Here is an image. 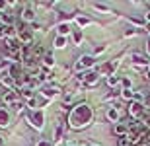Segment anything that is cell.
I'll list each match as a JSON object with an SVG mask.
<instances>
[{"instance_id":"cb8c5ba5","label":"cell","mask_w":150,"mask_h":146,"mask_svg":"<svg viewBox=\"0 0 150 146\" xmlns=\"http://www.w3.org/2000/svg\"><path fill=\"white\" fill-rule=\"evenodd\" d=\"M146 22H150V12H146Z\"/></svg>"},{"instance_id":"6da1fadb","label":"cell","mask_w":150,"mask_h":146,"mask_svg":"<svg viewBox=\"0 0 150 146\" xmlns=\"http://www.w3.org/2000/svg\"><path fill=\"white\" fill-rule=\"evenodd\" d=\"M90 121H92V109H90L88 105H84V103L76 105L72 111H70V115H68V125H70L72 129H82Z\"/></svg>"},{"instance_id":"4316f807","label":"cell","mask_w":150,"mask_h":146,"mask_svg":"<svg viewBox=\"0 0 150 146\" xmlns=\"http://www.w3.org/2000/svg\"><path fill=\"white\" fill-rule=\"evenodd\" d=\"M94 146H98V144H94Z\"/></svg>"},{"instance_id":"d4e9b609","label":"cell","mask_w":150,"mask_h":146,"mask_svg":"<svg viewBox=\"0 0 150 146\" xmlns=\"http://www.w3.org/2000/svg\"><path fill=\"white\" fill-rule=\"evenodd\" d=\"M0 146H4V138L2 136H0Z\"/></svg>"},{"instance_id":"4fadbf2b","label":"cell","mask_w":150,"mask_h":146,"mask_svg":"<svg viewBox=\"0 0 150 146\" xmlns=\"http://www.w3.org/2000/svg\"><path fill=\"white\" fill-rule=\"evenodd\" d=\"M62 130H64V125L59 123V125H57V130H55V142H59L62 138Z\"/></svg>"},{"instance_id":"30bf717a","label":"cell","mask_w":150,"mask_h":146,"mask_svg":"<svg viewBox=\"0 0 150 146\" xmlns=\"http://www.w3.org/2000/svg\"><path fill=\"white\" fill-rule=\"evenodd\" d=\"M107 119H109V121H113V123H115V121H119V109L111 107V109L107 111Z\"/></svg>"},{"instance_id":"277c9868","label":"cell","mask_w":150,"mask_h":146,"mask_svg":"<svg viewBox=\"0 0 150 146\" xmlns=\"http://www.w3.org/2000/svg\"><path fill=\"white\" fill-rule=\"evenodd\" d=\"M144 111L146 109L139 101H131V103H129V115H131V117H144Z\"/></svg>"},{"instance_id":"7402d4cb","label":"cell","mask_w":150,"mask_h":146,"mask_svg":"<svg viewBox=\"0 0 150 146\" xmlns=\"http://www.w3.org/2000/svg\"><path fill=\"white\" fill-rule=\"evenodd\" d=\"M37 146H53V144H51V142H47V140H41Z\"/></svg>"},{"instance_id":"2e32d148","label":"cell","mask_w":150,"mask_h":146,"mask_svg":"<svg viewBox=\"0 0 150 146\" xmlns=\"http://www.w3.org/2000/svg\"><path fill=\"white\" fill-rule=\"evenodd\" d=\"M74 20H76V23L80 25V28H84V25H88L90 20L88 18H84V16H74Z\"/></svg>"},{"instance_id":"44dd1931","label":"cell","mask_w":150,"mask_h":146,"mask_svg":"<svg viewBox=\"0 0 150 146\" xmlns=\"http://www.w3.org/2000/svg\"><path fill=\"white\" fill-rule=\"evenodd\" d=\"M94 8L96 10H101V12H107V6H103V4H94Z\"/></svg>"},{"instance_id":"484cf974","label":"cell","mask_w":150,"mask_h":146,"mask_svg":"<svg viewBox=\"0 0 150 146\" xmlns=\"http://www.w3.org/2000/svg\"><path fill=\"white\" fill-rule=\"evenodd\" d=\"M67 146H74V144H67Z\"/></svg>"},{"instance_id":"7c38bea8","label":"cell","mask_w":150,"mask_h":146,"mask_svg":"<svg viewBox=\"0 0 150 146\" xmlns=\"http://www.w3.org/2000/svg\"><path fill=\"white\" fill-rule=\"evenodd\" d=\"M68 33H70V25H68V23H61V25H59V35H61V37H67Z\"/></svg>"},{"instance_id":"ac0fdd59","label":"cell","mask_w":150,"mask_h":146,"mask_svg":"<svg viewBox=\"0 0 150 146\" xmlns=\"http://www.w3.org/2000/svg\"><path fill=\"white\" fill-rule=\"evenodd\" d=\"M121 96L125 97V99H131V101H133L134 99V92L133 90H121Z\"/></svg>"},{"instance_id":"e0dca14e","label":"cell","mask_w":150,"mask_h":146,"mask_svg":"<svg viewBox=\"0 0 150 146\" xmlns=\"http://www.w3.org/2000/svg\"><path fill=\"white\" fill-rule=\"evenodd\" d=\"M43 64H45V66H53V64H55V59H53V55H49V53H47V55L43 56Z\"/></svg>"},{"instance_id":"d6986e66","label":"cell","mask_w":150,"mask_h":146,"mask_svg":"<svg viewBox=\"0 0 150 146\" xmlns=\"http://www.w3.org/2000/svg\"><path fill=\"white\" fill-rule=\"evenodd\" d=\"M127 130H129L127 125H117V127H115V135H125Z\"/></svg>"},{"instance_id":"5b68a950","label":"cell","mask_w":150,"mask_h":146,"mask_svg":"<svg viewBox=\"0 0 150 146\" xmlns=\"http://www.w3.org/2000/svg\"><path fill=\"white\" fill-rule=\"evenodd\" d=\"M43 121H45V119H43V113L39 111V109H37V111H31V113H29V123L33 125L35 129H43Z\"/></svg>"},{"instance_id":"9a60e30c","label":"cell","mask_w":150,"mask_h":146,"mask_svg":"<svg viewBox=\"0 0 150 146\" xmlns=\"http://www.w3.org/2000/svg\"><path fill=\"white\" fill-rule=\"evenodd\" d=\"M72 39H74V45H80V43H82V31H80V29H74Z\"/></svg>"},{"instance_id":"9c48e42d","label":"cell","mask_w":150,"mask_h":146,"mask_svg":"<svg viewBox=\"0 0 150 146\" xmlns=\"http://www.w3.org/2000/svg\"><path fill=\"white\" fill-rule=\"evenodd\" d=\"M8 123H10V113L8 109L0 107V127H8Z\"/></svg>"},{"instance_id":"8992f818","label":"cell","mask_w":150,"mask_h":146,"mask_svg":"<svg viewBox=\"0 0 150 146\" xmlns=\"http://www.w3.org/2000/svg\"><path fill=\"white\" fill-rule=\"evenodd\" d=\"M59 92H61V88H59V86H45L41 94L45 96V99H53L55 96H59Z\"/></svg>"},{"instance_id":"ba28073f","label":"cell","mask_w":150,"mask_h":146,"mask_svg":"<svg viewBox=\"0 0 150 146\" xmlns=\"http://www.w3.org/2000/svg\"><path fill=\"white\" fill-rule=\"evenodd\" d=\"M133 62L137 64V66H144V64H150V61L146 59V56H142V55H139V53H133Z\"/></svg>"},{"instance_id":"7a4b0ae2","label":"cell","mask_w":150,"mask_h":146,"mask_svg":"<svg viewBox=\"0 0 150 146\" xmlns=\"http://www.w3.org/2000/svg\"><path fill=\"white\" fill-rule=\"evenodd\" d=\"M18 41L22 43V45H31L33 43V33H31V29H28V28H20L18 29Z\"/></svg>"},{"instance_id":"603a6c76","label":"cell","mask_w":150,"mask_h":146,"mask_svg":"<svg viewBox=\"0 0 150 146\" xmlns=\"http://www.w3.org/2000/svg\"><path fill=\"white\" fill-rule=\"evenodd\" d=\"M146 53H148V55H150V39L146 41Z\"/></svg>"},{"instance_id":"8fae6325","label":"cell","mask_w":150,"mask_h":146,"mask_svg":"<svg viewBox=\"0 0 150 146\" xmlns=\"http://www.w3.org/2000/svg\"><path fill=\"white\" fill-rule=\"evenodd\" d=\"M55 47H57V49H64V47H67V37L57 35V37H55Z\"/></svg>"},{"instance_id":"3957f363","label":"cell","mask_w":150,"mask_h":146,"mask_svg":"<svg viewBox=\"0 0 150 146\" xmlns=\"http://www.w3.org/2000/svg\"><path fill=\"white\" fill-rule=\"evenodd\" d=\"M94 64H96L94 56H90V55H82L80 59H78V62L74 64V68H76V70H86V68H92Z\"/></svg>"},{"instance_id":"52a82bcc","label":"cell","mask_w":150,"mask_h":146,"mask_svg":"<svg viewBox=\"0 0 150 146\" xmlns=\"http://www.w3.org/2000/svg\"><path fill=\"white\" fill-rule=\"evenodd\" d=\"M22 20L23 22H35V10L31 6H28V8L22 10Z\"/></svg>"},{"instance_id":"ffe728a7","label":"cell","mask_w":150,"mask_h":146,"mask_svg":"<svg viewBox=\"0 0 150 146\" xmlns=\"http://www.w3.org/2000/svg\"><path fill=\"white\" fill-rule=\"evenodd\" d=\"M121 86H123V90H131V80L129 78H121Z\"/></svg>"},{"instance_id":"5bb4252c","label":"cell","mask_w":150,"mask_h":146,"mask_svg":"<svg viewBox=\"0 0 150 146\" xmlns=\"http://www.w3.org/2000/svg\"><path fill=\"white\" fill-rule=\"evenodd\" d=\"M107 84L111 86V88H113V86H119V84H121V78H119V76H115V74H111V76L107 78Z\"/></svg>"}]
</instances>
